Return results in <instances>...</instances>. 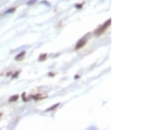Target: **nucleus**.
<instances>
[{"label":"nucleus","instance_id":"obj_9","mask_svg":"<svg viewBox=\"0 0 159 130\" xmlns=\"http://www.w3.org/2000/svg\"><path fill=\"white\" fill-rule=\"evenodd\" d=\"M76 7H77V8H81V7H82V6H79V5H77V6H76Z\"/></svg>","mask_w":159,"mask_h":130},{"label":"nucleus","instance_id":"obj_8","mask_svg":"<svg viewBox=\"0 0 159 130\" xmlns=\"http://www.w3.org/2000/svg\"><path fill=\"white\" fill-rule=\"evenodd\" d=\"M14 10H15V8H13V9H10L9 11H7V12H6V13H13V12H14Z\"/></svg>","mask_w":159,"mask_h":130},{"label":"nucleus","instance_id":"obj_1","mask_svg":"<svg viewBox=\"0 0 159 130\" xmlns=\"http://www.w3.org/2000/svg\"><path fill=\"white\" fill-rule=\"evenodd\" d=\"M110 21H111V20H110H110H109L108 21L105 22V23L103 24V25L102 26V27H100L98 29H96V32H95V34H96V35H100V34H103V33L104 32L105 30H106L107 27H108L109 26H110Z\"/></svg>","mask_w":159,"mask_h":130},{"label":"nucleus","instance_id":"obj_7","mask_svg":"<svg viewBox=\"0 0 159 130\" xmlns=\"http://www.w3.org/2000/svg\"><path fill=\"white\" fill-rule=\"evenodd\" d=\"M35 1H36V0H30V1H28V2H27V5H28V6H29V5H33L34 2H35Z\"/></svg>","mask_w":159,"mask_h":130},{"label":"nucleus","instance_id":"obj_2","mask_svg":"<svg viewBox=\"0 0 159 130\" xmlns=\"http://www.w3.org/2000/svg\"><path fill=\"white\" fill-rule=\"evenodd\" d=\"M86 42H87V40H86V38H83V39L80 40V41H78L77 44H76L75 48H76V49H79V48H82V47H83L84 45L86 44Z\"/></svg>","mask_w":159,"mask_h":130},{"label":"nucleus","instance_id":"obj_5","mask_svg":"<svg viewBox=\"0 0 159 130\" xmlns=\"http://www.w3.org/2000/svg\"><path fill=\"white\" fill-rule=\"evenodd\" d=\"M58 105H59V103H58V104H55L54 105H52V106H51V107H50V108H48L47 110H46V112H50V111L54 110V109L56 108V107H58Z\"/></svg>","mask_w":159,"mask_h":130},{"label":"nucleus","instance_id":"obj_3","mask_svg":"<svg viewBox=\"0 0 159 130\" xmlns=\"http://www.w3.org/2000/svg\"><path fill=\"white\" fill-rule=\"evenodd\" d=\"M25 54H26V52H25V51L20 52V53L19 54V55H17L16 56H15V59H16V60H20V58H21V57H23L24 55H25Z\"/></svg>","mask_w":159,"mask_h":130},{"label":"nucleus","instance_id":"obj_6","mask_svg":"<svg viewBox=\"0 0 159 130\" xmlns=\"http://www.w3.org/2000/svg\"><path fill=\"white\" fill-rule=\"evenodd\" d=\"M45 58H46V55H45V54H43V55H40V57H39V61H44Z\"/></svg>","mask_w":159,"mask_h":130},{"label":"nucleus","instance_id":"obj_4","mask_svg":"<svg viewBox=\"0 0 159 130\" xmlns=\"http://www.w3.org/2000/svg\"><path fill=\"white\" fill-rule=\"evenodd\" d=\"M18 98H19L18 95H13V96H12L11 98H9V102H14L16 101V100H18Z\"/></svg>","mask_w":159,"mask_h":130}]
</instances>
